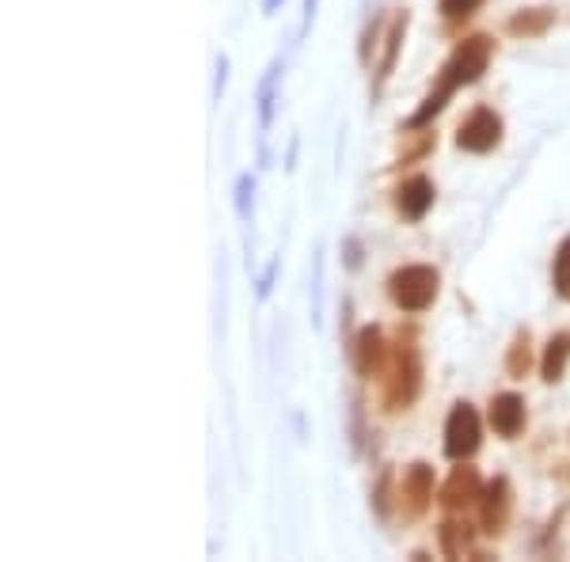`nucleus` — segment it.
I'll list each match as a JSON object with an SVG mask.
<instances>
[{
    "mask_svg": "<svg viewBox=\"0 0 570 562\" xmlns=\"http://www.w3.org/2000/svg\"><path fill=\"white\" fill-rule=\"evenodd\" d=\"M491 58H494V42L487 39V34H472V39H464L461 46H456L453 58H449L445 69H441L438 88L430 91V96L422 99V107L407 118V130H419V126L434 122V115L445 110V103L456 96V91L475 85V80L483 77L487 66H491Z\"/></svg>",
    "mask_w": 570,
    "mask_h": 562,
    "instance_id": "1",
    "label": "nucleus"
},
{
    "mask_svg": "<svg viewBox=\"0 0 570 562\" xmlns=\"http://www.w3.org/2000/svg\"><path fill=\"white\" fill-rule=\"evenodd\" d=\"M438 270L426 263H411V266H400V270L389 278V293L395 300V308L403 312H426L430 304L438 300Z\"/></svg>",
    "mask_w": 570,
    "mask_h": 562,
    "instance_id": "2",
    "label": "nucleus"
},
{
    "mask_svg": "<svg viewBox=\"0 0 570 562\" xmlns=\"http://www.w3.org/2000/svg\"><path fill=\"white\" fill-rule=\"evenodd\" d=\"M422 388V365H419V349L415 343H400L389 376V411H407L415 403V395Z\"/></svg>",
    "mask_w": 570,
    "mask_h": 562,
    "instance_id": "3",
    "label": "nucleus"
},
{
    "mask_svg": "<svg viewBox=\"0 0 570 562\" xmlns=\"http://www.w3.org/2000/svg\"><path fill=\"white\" fill-rule=\"evenodd\" d=\"M480 437H483V426H480V414H475L472 403H456L449 411V422H445V456L449 460H468L480 448Z\"/></svg>",
    "mask_w": 570,
    "mask_h": 562,
    "instance_id": "4",
    "label": "nucleus"
},
{
    "mask_svg": "<svg viewBox=\"0 0 570 562\" xmlns=\"http://www.w3.org/2000/svg\"><path fill=\"white\" fill-rule=\"evenodd\" d=\"M499 145H502V118L494 115L491 107H475L461 122V130H456V149H464V152L483 156V152L499 149Z\"/></svg>",
    "mask_w": 570,
    "mask_h": 562,
    "instance_id": "5",
    "label": "nucleus"
},
{
    "mask_svg": "<svg viewBox=\"0 0 570 562\" xmlns=\"http://www.w3.org/2000/svg\"><path fill=\"white\" fill-rule=\"evenodd\" d=\"M430 502H434V472H430V464H411L400 483L403 517H422L430 510Z\"/></svg>",
    "mask_w": 570,
    "mask_h": 562,
    "instance_id": "6",
    "label": "nucleus"
},
{
    "mask_svg": "<svg viewBox=\"0 0 570 562\" xmlns=\"http://www.w3.org/2000/svg\"><path fill=\"white\" fill-rule=\"evenodd\" d=\"M480 497H483V483H480V472H475V467H453V475H449L438 491V502L453 513L475 505Z\"/></svg>",
    "mask_w": 570,
    "mask_h": 562,
    "instance_id": "7",
    "label": "nucleus"
},
{
    "mask_svg": "<svg viewBox=\"0 0 570 562\" xmlns=\"http://www.w3.org/2000/svg\"><path fill=\"white\" fill-rule=\"evenodd\" d=\"M395 209L403 220H422L434 209V183L426 175H411L400 190H395Z\"/></svg>",
    "mask_w": 570,
    "mask_h": 562,
    "instance_id": "8",
    "label": "nucleus"
},
{
    "mask_svg": "<svg viewBox=\"0 0 570 562\" xmlns=\"http://www.w3.org/2000/svg\"><path fill=\"white\" fill-rule=\"evenodd\" d=\"M491 426L505 441L518 437V433L525 430V400H521V395H513V392L494 395V400H491Z\"/></svg>",
    "mask_w": 570,
    "mask_h": 562,
    "instance_id": "9",
    "label": "nucleus"
},
{
    "mask_svg": "<svg viewBox=\"0 0 570 562\" xmlns=\"http://www.w3.org/2000/svg\"><path fill=\"white\" fill-rule=\"evenodd\" d=\"M389 362V346H384L381 327H362L354 338V368L362 376H376Z\"/></svg>",
    "mask_w": 570,
    "mask_h": 562,
    "instance_id": "10",
    "label": "nucleus"
},
{
    "mask_svg": "<svg viewBox=\"0 0 570 562\" xmlns=\"http://www.w3.org/2000/svg\"><path fill=\"white\" fill-rule=\"evenodd\" d=\"M480 513H483V529L491 536H499L510 521V483L505 479H491L483 486V497H480Z\"/></svg>",
    "mask_w": 570,
    "mask_h": 562,
    "instance_id": "11",
    "label": "nucleus"
},
{
    "mask_svg": "<svg viewBox=\"0 0 570 562\" xmlns=\"http://www.w3.org/2000/svg\"><path fill=\"white\" fill-rule=\"evenodd\" d=\"M407 23H411V16H407V12L392 16L389 34H384V58H381V66H376V88H381L384 80L392 77L395 58H400V46H403V34H407Z\"/></svg>",
    "mask_w": 570,
    "mask_h": 562,
    "instance_id": "12",
    "label": "nucleus"
},
{
    "mask_svg": "<svg viewBox=\"0 0 570 562\" xmlns=\"http://www.w3.org/2000/svg\"><path fill=\"white\" fill-rule=\"evenodd\" d=\"M438 536H441V551H445L449 559L472 555L475 536H472V524H468V521H445V524H441Z\"/></svg>",
    "mask_w": 570,
    "mask_h": 562,
    "instance_id": "13",
    "label": "nucleus"
},
{
    "mask_svg": "<svg viewBox=\"0 0 570 562\" xmlns=\"http://www.w3.org/2000/svg\"><path fill=\"white\" fill-rule=\"evenodd\" d=\"M551 23H556L551 8H529V12H518L510 20V34H518V39H540Z\"/></svg>",
    "mask_w": 570,
    "mask_h": 562,
    "instance_id": "14",
    "label": "nucleus"
},
{
    "mask_svg": "<svg viewBox=\"0 0 570 562\" xmlns=\"http://www.w3.org/2000/svg\"><path fill=\"white\" fill-rule=\"evenodd\" d=\"M567 357H570V335L559 331V335L548 338V349H544V362H540V373H544L548 384H556L567 368Z\"/></svg>",
    "mask_w": 570,
    "mask_h": 562,
    "instance_id": "15",
    "label": "nucleus"
},
{
    "mask_svg": "<svg viewBox=\"0 0 570 562\" xmlns=\"http://www.w3.org/2000/svg\"><path fill=\"white\" fill-rule=\"evenodd\" d=\"M532 365V349H529V331H521L518 338H513L510 354H505V373L513 376V381H521V376L529 373Z\"/></svg>",
    "mask_w": 570,
    "mask_h": 562,
    "instance_id": "16",
    "label": "nucleus"
},
{
    "mask_svg": "<svg viewBox=\"0 0 570 562\" xmlns=\"http://www.w3.org/2000/svg\"><path fill=\"white\" fill-rule=\"evenodd\" d=\"M278 77H282V61H274V66L266 69L263 85H259V122H263V130L271 126V118H274V85H278Z\"/></svg>",
    "mask_w": 570,
    "mask_h": 562,
    "instance_id": "17",
    "label": "nucleus"
},
{
    "mask_svg": "<svg viewBox=\"0 0 570 562\" xmlns=\"http://www.w3.org/2000/svg\"><path fill=\"white\" fill-rule=\"evenodd\" d=\"M556 293L563 300H570V236L559 244V252H556Z\"/></svg>",
    "mask_w": 570,
    "mask_h": 562,
    "instance_id": "18",
    "label": "nucleus"
},
{
    "mask_svg": "<svg viewBox=\"0 0 570 562\" xmlns=\"http://www.w3.org/2000/svg\"><path fill=\"white\" fill-rule=\"evenodd\" d=\"M252 195H255V179L252 175H240V183H236V214H240V220H252Z\"/></svg>",
    "mask_w": 570,
    "mask_h": 562,
    "instance_id": "19",
    "label": "nucleus"
},
{
    "mask_svg": "<svg viewBox=\"0 0 570 562\" xmlns=\"http://www.w3.org/2000/svg\"><path fill=\"white\" fill-rule=\"evenodd\" d=\"M480 4L483 0H441V16H449V20H464V16H472Z\"/></svg>",
    "mask_w": 570,
    "mask_h": 562,
    "instance_id": "20",
    "label": "nucleus"
},
{
    "mask_svg": "<svg viewBox=\"0 0 570 562\" xmlns=\"http://www.w3.org/2000/svg\"><path fill=\"white\" fill-rule=\"evenodd\" d=\"M278 266H282V263L274 259V263H271V270H266L263 278H259V297H266V293H271V285H274V274H278Z\"/></svg>",
    "mask_w": 570,
    "mask_h": 562,
    "instance_id": "21",
    "label": "nucleus"
},
{
    "mask_svg": "<svg viewBox=\"0 0 570 562\" xmlns=\"http://www.w3.org/2000/svg\"><path fill=\"white\" fill-rule=\"evenodd\" d=\"M274 4H278V0H263V12H274Z\"/></svg>",
    "mask_w": 570,
    "mask_h": 562,
    "instance_id": "22",
    "label": "nucleus"
}]
</instances>
